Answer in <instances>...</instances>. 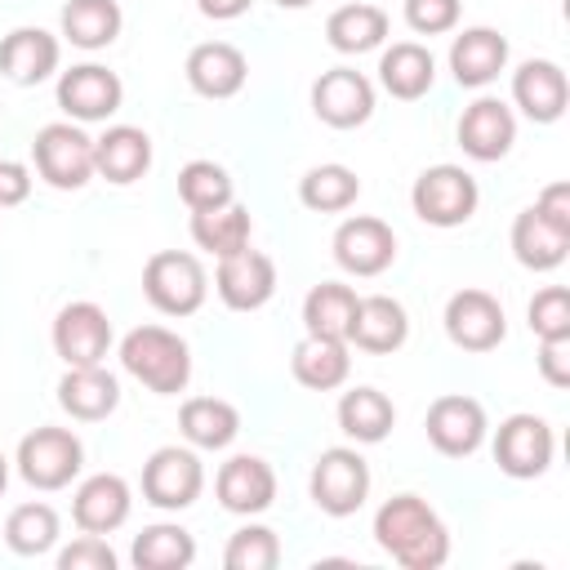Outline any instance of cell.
I'll return each instance as SVG.
<instances>
[{"label":"cell","mask_w":570,"mask_h":570,"mask_svg":"<svg viewBox=\"0 0 570 570\" xmlns=\"http://www.w3.org/2000/svg\"><path fill=\"white\" fill-rule=\"evenodd\" d=\"M525 321L539 338H570V289L566 285H543L530 298Z\"/></svg>","instance_id":"cell-41"},{"label":"cell","mask_w":570,"mask_h":570,"mask_svg":"<svg viewBox=\"0 0 570 570\" xmlns=\"http://www.w3.org/2000/svg\"><path fill=\"white\" fill-rule=\"evenodd\" d=\"M18 476L31 490H67L85 468V445L71 428H36L18 441Z\"/></svg>","instance_id":"cell-4"},{"label":"cell","mask_w":570,"mask_h":570,"mask_svg":"<svg viewBox=\"0 0 570 570\" xmlns=\"http://www.w3.org/2000/svg\"><path fill=\"white\" fill-rule=\"evenodd\" d=\"M512 254H517V263L530 267V272H552V267H561L566 254H570V232H561L557 223H548V218L530 205V209H521V214L512 218Z\"/></svg>","instance_id":"cell-30"},{"label":"cell","mask_w":570,"mask_h":570,"mask_svg":"<svg viewBox=\"0 0 570 570\" xmlns=\"http://www.w3.org/2000/svg\"><path fill=\"white\" fill-rule=\"evenodd\" d=\"M249 4H254V0H196V9H200L205 18H214V22H232V18L249 13Z\"/></svg>","instance_id":"cell-47"},{"label":"cell","mask_w":570,"mask_h":570,"mask_svg":"<svg viewBox=\"0 0 570 570\" xmlns=\"http://www.w3.org/2000/svg\"><path fill=\"white\" fill-rule=\"evenodd\" d=\"M62 534V521L49 503H18L9 517H4V543L18 552V557H45Z\"/></svg>","instance_id":"cell-38"},{"label":"cell","mask_w":570,"mask_h":570,"mask_svg":"<svg viewBox=\"0 0 570 570\" xmlns=\"http://www.w3.org/2000/svg\"><path fill=\"white\" fill-rule=\"evenodd\" d=\"M361 196V178L356 169L330 160V165H312L303 178H298V200L312 209V214H343L352 209Z\"/></svg>","instance_id":"cell-37"},{"label":"cell","mask_w":570,"mask_h":570,"mask_svg":"<svg viewBox=\"0 0 570 570\" xmlns=\"http://www.w3.org/2000/svg\"><path fill=\"white\" fill-rule=\"evenodd\" d=\"M423 428H428L432 450L445 454V459H468V454H476V450L485 445V432H490L485 405H481L476 396H463V392L436 396V401L428 405Z\"/></svg>","instance_id":"cell-10"},{"label":"cell","mask_w":570,"mask_h":570,"mask_svg":"<svg viewBox=\"0 0 570 570\" xmlns=\"http://www.w3.org/2000/svg\"><path fill=\"white\" fill-rule=\"evenodd\" d=\"M405 338H410V316L392 294H365L356 303L347 347H361L370 356H387V352L405 347Z\"/></svg>","instance_id":"cell-25"},{"label":"cell","mask_w":570,"mask_h":570,"mask_svg":"<svg viewBox=\"0 0 570 570\" xmlns=\"http://www.w3.org/2000/svg\"><path fill=\"white\" fill-rule=\"evenodd\" d=\"M214 289H218L223 307H232V312H258L276 294V263H272V254L245 245V249L218 258Z\"/></svg>","instance_id":"cell-16"},{"label":"cell","mask_w":570,"mask_h":570,"mask_svg":"<svg viewBox=\"0 0 570 570\" xmlns=\"http://www.w3.org/2000/svg\"><path fill=\"white\" fill-rule=\"evenodd\" d=\"M58 405L80 423H102L120 405V383L107 365H67L58 379Z\"/></svg>","instance_id":"cell-26"},{"label":"cell","mask_w":570,"mask_h":570,"mask_svg":"<svg viewBox=\"0 0 570 570\" xmlns=\"http://www.w3.org/2000/svg\"><path fill=\"white\" fill-rule=\"evenodd\" d=\"M272 4H281V9H307L312 0H272Z\"/></svg>","instance_id":"cell-49"},{"label":"cell","mask_w":570,"mask_h":570,"mask_svg":"<svg viewBox=\"0 0 570 570\" xmlns=\"http://www.w3.org/2000/svg\"><path fill=\"white\" fill-rule=\"evenodd\" d=\"M410 205L428 227H463L481 205V187L463 165H428L410 187Z\"/></svg>","instance_id":"cell-7"},{"label":"cell","mask_w":570,"mask_h":570,"mask_svg":"<svg viewBox=\"0 0 570 570\" xmlns=\"http://www.w3.org/2000/svg\"><path fill=\"white\" fill-rule=\"evenodd\" d=\"M58 27H62V40L67 45L94 53V49H107L120 36L125 13H120L116 0H67Z\"/></svg>","instance_id":"cell-31"},{"label":"cell","mask_w":570,"mask_h":570,"mask_svg":"<svg viewBox=\"0 0 570 570\" xmlns=\"http://www.w3.org/2000/svg\"><path fill=\"white\" fill-rule=\"evenodd\" d=\"M379 85L401 102H419L436 85V58L419 40H396L379 58Z\"/></svg>","instance_id":"cell-29"},{"label":"cell","mask_w":570,"mask_h":570,"mask_svg":"<svg viewBox=\"0 0 570 570\" xmlns=\"http://www.w3.org/2000/svg\"><path fill=\"white\" fill-rule=\"evenodd\" d=\"M120 365L156 396H178L191 383V347L165 325H138L120 338Z\"/></svg>","instance_id":"cell-2"},{"label":"cell","mask_w":570,"mask_h":570,"mask_svg":"<svg viewBox=\"0 0 570 570\" xmlns=\"http://www.w3.org/2000/svg\"><path fill=\"white\" fill-rule=\"evenodd\" d=\"M374 543L405 570H441L450 561V530L419 494H392L374 512Z\"/></svg>","instance_id":"cell-1"},{"label":"cell","mask_w":570,"mask_h":570,"mask_svg":"<svg viewBox=\"0 0 570 570\" xmlns=\"http://www.w3.org/2000/svg\"><path fill=\"white\" fill-rule=\"evenodd\" d=\"M307 494L325 517H352L370 499V463L352 445H330L312 463Z\"/></svg>","instance_id":"cell-5"},{"label":"cell","mask_w":570,"mask_h":570,"mask_svg":"<svg viewBox=\"0 0 570 570\" xmlns=\"http://www.w3.org/2000/svg\"><path fill=\"white\" fill-rule=\"evenodd\" d=\"M276 561H281V539L267 525H240L223 548L227 570H276Z\"/></svg>","instance_id":"cell-40"},{"label":"cell","mask_w":570,"mask_h":570,"mask_svg":"<svg viewBox=\"0 0 570 570\" xmlns=\"http://www.w3.org/2000/svg\"><path fill=\"white\" fill-rule=\"evenodd\" d=\"M214 494H218V503L227 512L258 517V512H267L276 503V472L258 454H232L214 476Z\"/></svg>","instance_id":"cell-18"},{"label":"cell","mask_w":570,"mask_h":570,"mask_svg":"<svg viewBox=\"0 0 570 570\" xmlns=\"http://www.w3.org/2000/svg\"><path fill=\"white\" fill-rule=\"evenodd\" d=\"M58 58H62V45L45 27H13L0 40V71H4V80L22 85V89L49 80L58 71Z\"/></svg>","instance_id":"cell-23"},{"label":"cell","mask_w":570,"mask_h":570,"mask_svg":"<svg viewBox=\"0 0 570 570\" xmlns=\"http://www.w3.org/2000/svg\"><path fill=\"white\" fill-rule=\"evenodd\" d=\"M31 196V169L22 160L0 156V209H13Z\"/></svg>","instance_id":"cell-45"},{"label":"cell","mask_w":570,"mask_h":570,"mask_svg":"<svg viewBox=\"0 0 570 570\" xmlns=\"http://www.w3.org/2000/svg\"><path fill=\"white\" fill-rule=\"evenodd\" d=\"M129 557L138 570H187L196 561V539L178 521H156V525H142Z\"/></svg>","instance_id":"cell-36"},{"label":"cell","mask_w":570,"mask_h":570,"mask_svg":"<svg viewBox=\"0 0 570 570\" xmlns=\"http://www.w3.org/2000/svg\"><path fill=\"white\" fill-rule=\"evenodd\" d=\"M312 111L330 129H356L374 116V85L356 67H330L312 85Z\"/></svg>","instance_id":"cell-14"},{"label":"cell","mask_w":570,"mask_h":570,"mask_svg":"<svg viewBox=\"0 0 570 570\" xmlns=\"http://www.w3.org/2000/svg\"><path fill=\"white\" fill-rule=\"evenodd\" d=\"M325 40L338 53H370L387 40V13L379 4H338L325 18Z\"/></svg>","instance_id":"cell-35"},{"label":"cell","mask_w":570,"mask_h":570,"mask_svg":"<svg viewBox=\"0 0 570 570\" xmlns=\"http://www.w3.org/2000/svg\"><path fill=\"white\" fill-rule=\"evenodd\" d=\"M36 174L58 191H80L94 178V138L76 120H53L31 138Z\"/></svg>","instance_id":"cell-6"},{"label":"cell","mask_w":570,"mask_h":570,"mask_svg":"<svg viewBox=\"0 0 570 570\" xmlns=\"http://www.w3.org/2000/svg\"><path fill=\"white\" fill-rule=\"evenodd\" d=\"M334 263L347 276H383L396 263V232L374 214L343 218L334 232Z\"/></svg>","instance_id":"cell-15"},{"label":"cell","mask_w":570,"mask_h":570,"mask_svg":"<svg viewBox=\"0 0 570 570\" xmlns=\"http://www.w3.org/2000/svg\"><path fill=\"white\" fill-rule=\"evenodd\" d=\"M396 423V405L379 387H347L338 396V428L356 445H379Z\"/></svg>","instance_id":"cell-33"},{"label":"cell","mask_w":570,"mask_h":570,"mask_svg":"<svg viewBox=\"0 0 570 570\" xmlns=\"http://www.w3.org/2000/svg\"><path fill=\"white\" fill-rule=\"evenodd\" d=\"M4 485H9V459L0 454V494H4Z\"/></svg>","instance_id":"cell-48"},{"label":"cell","mask_w":570,"mask_h":570,"mask_svg":"<svg viewBox=\"0 0 570 570\" xmlns=\"http://www.w3.org/2000/svg\"><path fill=\"white\" fill-rule=\"evenodd\" d=\"M289 370H294V379H298L307 392H334V387H343L347 374H352V352H347L343 338L303 334V338L294 343Z\"/></svg>","instance_id":"cell-28"},{"label":"cell","mask_w":570,"mask_h":570,"mask_svg":"<svg viewBox=\"0 0 570 570\" xmlns=\"http://www.w3.org/2000/svg\"><path fill=\"white\" fill-rule=\"evenodd\" d=\"M534 209H539L548 223H557L561 232H570V183H548V187L539 191Z\"/></svg>","instance_id":"cell-46"},{"label":"cell","mask_w":570,"mask_h":570,"mask_svg":"<svg viewBox=\"0 0 570 570\" xmlns=\"http://www.w3.org/2000/svg\"><path fill=\"white\" fill-rule=\"evenodd\" d=\"M463 0H405V27L414 36H445L459 27Z\"/></svg>","instance_id":"cell-42"},{"label":"cell","mask_w":570,"mask_h":570,"mask_svg":"<svg viewBox=\"0 0 570 570\" xmlns=\"http://www.w3.org/2000/svg\"><path fill=\"white\" fill-rule=\"evenodd\" d=\"M111 338V316L94 298H76L53 316V352L62 356V365H102Z\"/></svg>","instance_id":"cell-12"},{"label":"cell","mask_w":570,"mask_h":570,"mask_svg":"<svg viewBox=\"0 0 570 570\" xmlns=\"http://www.w3.org/2000/svg\"><path fill=\"white\" fill-rule=\"evenodd\" d=\"M187 85L200 94V98H236L245 89V76H249V62L236 45L227 40H205L187 53Z\"/></svg>","instance_id":"cell-24"},{"label":"cell","mask_w":570,"mask_h":570,"mask_svg":"<svg viewBox=\"0 0 570 570\" xmlns=\"http://www.w3.org/2000/svg\"><path fill=\"white\" fill-rule=\"evenodd\" d=\"M454 134H459L463 156L490 165V160H503L512 151V142H517V116H512V107L503 98H476V102L463 107Z\"/></svg>","instance_id":"cell-17"},{"label":"cell","mask_w":570,"mask_h":570,"mask_svg":"<svg viewBox=\"0 0 570 570\" xmlns=\"http://www.w3.org/2000/svg\"><path fill=\"white\" fill-rule=\"evenodd\" d=\"M254 236V218L245 205H218V209H191V240L196 249L214 254V258H227L236 249H245Z\"/></svg>","instance_id":"cell-34"},{"label":"cell","mask_w":570,"mask_h":570,"mask_svg":"<svg viewBox=\"0 0 570 570\" xmlns=\"http://www.w3.org/2000/svg\"><path fill=\"white\" fill-rule=\"evenodd\" d=\"M534 361L548 387H570V338H539Z\"/></svg>","instance_id":"cell-44"},{"label":"cell","mask_w":570,"mask_h":570,"mask_svg":"<svg viewBox=\"0 0 570 570\" xmlns=\"http://www.w3.org/2000/svg\"><path fill=\"white\" fill-rule=\"evenodd\" d=\"M178 432L191 450H227L240 436V410L223 396H187L178 410Z\"/></svg>","instance_id":"cell-27"},{"label":"cell","mask_w":570,"mask_h":570,"mask_svg":"<svg viewBox=\"0 0 570 570\" xmlns=\"http://www.w3.org/2000/svg\"><path fill=\"white\" fill-rule=\"evenodd\" d=\"M142 294L165 316H191V312H200V303L209 294V276L196 254L160 249L142 263Z\"/></svg>","instance_id":"cell-3"},{"label":"cell","mask_w":570,"mask_h":570,"mask_svg":"<svg viewBox=\"0 0 570 570\" xmlns=\"http://www.w3.org/2000/svg\"><path fill=\"white\" fill-rule=\"evenodd\" d=\"M120 102H125V85L102 62H80V67L58 76V107L76 125H98V120L116 116Z\"/></svg>","instance_id":"cell-13"},{"label":"cell","mask_w":570,"mask_h":570,"mask_svg":"<svg viewBox=\"0 0 570 570\" xmlns=\"http://www.w3.org/2000/svg\"><path fill=\"white\" fill-rule=\"evenodd\" d=\"M512 102L534 125L561 120L566 116V102H570V80L561 71V62H552V58H525L512 71Z\"/></svg>","instance_id":"cell-20"},{"label":"cell","mask_w":570,"mask_h":570,"mask_svg":"<svg viewBox=\"0 0 570 570\" xmlns=\"http://www.w3.org/2000/svg\"><path fill=\"white\" fill-rule=\"evenodd\" d=\"M508 67V36L494 27H463L450 40V76L463 89H485Z\"/></svg>","instance_id":"cell-21"},{"label":"cell","mask_w":570,"mask_h":570,"mask_svg":"<svg viewBox=\"0 0 570 570\" xmlns=\"http://www.w3.org/2000/svg\"><path fill=\"white\" fill-rule=\"evenodd\" d=\"M205 490V468L196 459V450L183 445H160L147 454L142 463V499L160 512H183L200 499Z\"/></svg>","instance_id":"cell-9"},{"label":"cell","mask_w":570,"mask_h":570,"mask_svg":"<svg viewBox=\"0 0 570 570\" xmlns=\"http://www.w3.org/2000/svg\"><path fill=\"white\" fill-rule=\"evenodd\" d=\"M129 508H134V490L116 472H94L71 494V521L85 534H111V530H120L129 521Z\"/></svg>","instance_id":"cell-19"},{"label":"cell","mask_w":570,"mask_h":570,"mask_svg":"<svg viewBox=\"0 0 570 570\" xmlns=\"http://www.w3.org/2000/svg\"><path fill=\"white\" fill-rule=\"evenodd\" d=\"M445 338L459 352H494L508 338V316L503 303L485 289H459L445 303Z\"/></svg>","instance_id":"cell-11"},{"label":"cell","mask_w":570,"mask_h":570,"mask_svg":"<svg viewBox=\"0 0 570 570\" xmlns=\"http://www.w3.org/2000/svg\"><path fill=\"white\" fill-rule=\"evenodd\" d=\"M178 200L187 209H218L236 200V183L218 160H187L178 169Z\"/></svg>","instance_id":"cell-39"},{"label":"cell","mask_w":570,"mask_h":570,"mask_svg":"<svg viewBox=\"0 0 570 570\" xmlns=\"http://www.w3.org/2000/svg\"><path fill=\"white\" fill-rule=\"evenodd\" d=\"M552 454H557V436L548 428V419L539 414H508L494 432V463L503 476L512 481H534L552 468Z\"/></svg>","instance_id":"cell-8"},{"label":"cell","mask_w":570,"mask_h":570,"mask_svg":"<svg viewBox=\"0 0 570 570\" xmlns=\"http://www.w3.org/2000/svg\"><path fill=\"white\" fill-rule=\"evenodd\" d=\"M356 303L361 294L343 281H321L307 289L303 298V330L316 334V338H343L352 334V316H356Z\"/></svg>","instance_id":"cell-32"},{"label":"cell","mask_w":570,"mask_h":570,"mask_svg":"<svg viewBox=\"0 0 570 570\" xmlns=\"http://www.w3.org/2000/svg\"><path fill=\"white\" fill-rule=\"evenodd\" d=\"M151 169V138L138 125H107L94 138V174L111 187H129Z\"/></svg>","instance_id":"cell-22"},{"label":"cell","mask_w":570,"mask_h":570,"mask_svg":"<svg viewBox=\"0 0 570 570\" xmlns=\"http://www.w3.org/2000/svg\"><path fill=\"white\" fill-rule=\"evenodd\" d=\"M120 557L111 552L107 534H80L58 552V570H116Z\"/></svg>","instance_id":"cell-43"}]
</instances>
